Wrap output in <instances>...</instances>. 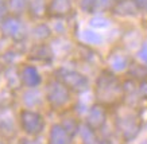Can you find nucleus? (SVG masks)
Returning <instances> with one entry per match:
<instances>
[{
  "label": "nucleus",
  "instance_id": "obj_2",
  "mask_svg": "<svg viewBox=\"0 0 147 144\" xmlns=\"http://www.w3.org/2000/svg\"><path fill=\"white\" fill-rule=\"evenodd\" d=\"M20 125L27 135H38L43 129L45 121L39 113L32 111H23L20 113Z\"/></svg>",
  "mask_w": 147,
  "mask_h": 144
},
{
  "label": "nucleus",
  "instance_id": "obj_25",
  "mask_svg": "<svg viewBox=\"0 0 147 144\" xmlns=\"http://www.w3.org/2000/svg\"><path fill=\"white\" fill-rule=\"evenodd\" d=\"M132 3H134L135 7L139 9L147 8V0H132Z\"/></svg>",
  "mask_w": 147,
  "mask_h": 144
},
{
  "label": "nucleus",
  "instance_id": "obj_24",
  "mask_svg": "<svg viewBox=\"0 0 147 144\" xmlns=\"http://www.w3.org/2000/svg\"><path fill=\"white\" fill-rule=\"evenodd\" d=\"M138 58L143 62H147V43L144 42L140 47V50L138 51Z\"/></svg>",
  "mask_w": 147,
  "mask_h": 144
},
{
  "label": "nucleus",
  "instance_id": "obj_21",
  "mask_svg": "<svg viewBox=\"0 0 147 144\" xmlns=\"http://www.w3.org/2000/svg\"><path fill=\"white\" fill-rule=\"evenodd\" d=\"M111 7V0H94V11H105Z\"/></svg>",
  "mask_w": 147,
  "mask_h": 144
},
{
  "label": "nucleus",
  "instance_id": "obj_29",
  "mask_svg": "<svg viewBox=\"0 0 147 144\" xmlns=\"http://www.w3.org/2000/svg\"><path fill=\"white\" fill-rule=\"evenodd\" d=\"M3 1H4V0H0V4H1V3H3Z\"/></svg>",
  "mask_w": 147,
  "mask_h": 144
},
{
  "label": "nucleus",
  "instance_id": "obj_15",
  "mask_svg": "<svg viewBox=\"0 0 147 144\" xmlns=\"http://www.w3.org/2000/svg\"><path fill=\"white\" fill-rule=\"evenodd\" d=\"M40 101V94L38 90H28L23 94V102L27 106H35Z\"/></svg>",
  "mask_w": 147,
  "mask_h": 144
},
{
  "label": "nucleus",
  "instance_id": "obj_27",
  "mask_svg": "<svg viewBox=\"0 0 147 144\" xmlns=\"http://www.w3.org/2000/svg\"><path fill=\"white\" fill-rule=\"evenodd\" d=\"M1 11H3V7H1V4H0V19L3 18V12H1Z\"/></svg>",
  "mask_w": 147,
  "mask_h": 144
},
{
  "label": "nucleus",
  "instance_id": "obj_23",
  "mask_svg": "<svg viewBox=\"0 0 147 144\" xmlns=\"http://www.w3.org/2000/svg\"><path fill=\"white\" fill-rule=\"evenodd\" d=\"M43 28H45V24L36 26L35 30H34V36H35V38H38V39H45V38H47V36L50 35V31L43 32V31H42Z\"/></svg>",
  "mask_w": 147,
  "mask_h": 144
},
{
  "label": "nucleus",
  "instance_id": "obj_22",
  "mask_svg": "<svg viewBox=\"0 0 147 144\" xmlns=\"http://www.w3.org/2000/svg\"><path fill=\"white\" fill-rule=\"evenodd\" d=\"M80 7L85 12L92 14V12H94V0H81Z\"/></svg>",
  "mask_w": 147,
  "mask_h": 144
},
{
  "label": "nucleus",
  "instance_id": "obj_13",
  "mask_svg": "<svg viewBox=\"0 0 147 144\" xmlns=\"http://www.w3.org/2000/svg\"><path fill=\"white\" fill-rule=\"evenodd\" d=\"M109 65H111V68L113 69V70L121 72V70H124V69L127 68L128 59L123 54H113L109 57Z\"/></svg>",
  "mask_w": 147,
  "mask_h": 144
},
{
  "label": "nucleus",
  "instance_id": "obj_1",
  "mask_svg": "<svg viewBox=\"0 0 147 144\" xmlns=\"http://www.w3.org/2000/svg\"><path fill=\"white\" fill-rule=\"evenodd\" d=\"M120 94V85L111 73L104 72L97 81L96 97L104 102H113Z\"/></svg>",
  "mask_w": 147,
  "mask_h": 144
},
{
  "label": "nucleus",
  "instance_id": "obj_18",
  "mask_svg": "<svg viewBox=\"0 0 147 144\" xmlns=\"http://www.w3.org/2000/svg\"><path fill=\"white\" fill-rule=\"evenodd\" d=\"M62 128L65 131H66L67 133L70 136H73L74 133H76V131L78 129V127H77V123L73 120V119H67V120H65V121L62 123Z\"/></svg>",
  "mask_w": 147,
  "mask_h": 144
},
{
  "label": "nucleus",
  "instance_id": "obj_17",
  "mask_svg": "<svg viewBox=\"0 0 147 144\" xmlns=\"http://www.w3.org/2000/svg\"><path fill=\"white\" fill-rule=\"evenodd\" d=\"M89 24L92 28H105L109 26V20L104 16H94L90 19Z\"/></svg>",
  "mask_w": 147,
  "mask_h": 144
},
{
  "label": "nucleus",
  "instance_id": "obj_30",
  "mask_svg": "<svg viewBox=\"0 0 147 144\" xmlns=\"http://www.w3.org/2000/svg\"><path fill=\"white\" fill-rule=\"evenodd\" d=\"M0 144H3V143H1V141H0Z\"/></svg>",
  "mask_w": 147,
  "mask_h": 144
},
{
  "label": "nucleus",
  "instance_id": "obj_7",
  "mask_svg": "<svg viewBox=\"0 0 147 144\" xmlns=\"http://www.w3.org/2000/svg\"><path fill=\"white\" fill-rule=\"evenodd\" d=\"M49 144H70V135L63 129L61 124H55L51 127Z\"/></svg>",
  "mask_w": 147,
  "mask_h": 144
},
{
  "label": "nucleus",
  "instance_id": "obj_8",
  "mask_svg": "<svg viewBox=\"0 0 147 144\" xmlns=\"http://www.w3.org/2000/svg\"><path fill=\"white\" fill-rule=\"evenodd\" d=\"M22 80L27 86L30 88H35L36 85H39L40 82V76L38 70L34 66H26L22 72Z\"/></svg>",
  "mask_w": 147,
  "mask_h": 144
},
{
  "label": "nucleus",
  "instance_id": "obj_16",
  "mask_svg": "<svg viewBox=\"0 0 147 144\" xmlns=\"http://www.w3.org/2000/svg\"><path fill=\"white\" fill-rule=\"evenodd\" d=\"M81 136H82V141L84 144H98L97 139L93 133V129H90L89 127H84L81 131Z\"/></svg>",
  "mask_w": 147,
  "mask_h": 144
},
{
  "label": "nucleus",
  "instance_id": "obj_19",
  "mask_svg": "<svg viewBox=\"0 0 147 144\" xmlns=\"http://www.w3.org/2000/svg\"><path fill=\"white\" fill-rule=\"evenodd\" d=\"M129 74H131V76H134V77H136V78H144V77H147V68L146 66H139V65H135V66L131 68Z\"/></svg>",
  "mask_w": 147,
  "mask_h": 144
},
{
  "label": "nucleus",
  "instance_id": "obj_20",
  "mask_svg": "<svg viewBox=\"0 0 147 144\" xmlns=\"http://www.w3.org/2000/svg\"><path fill=\"white\" fill-rule=\"evenodd\" d=\"M27 0H9V8L15 12H20L26 8Z\"/></svg>",
  "mask_w": 147,
  "mask_h": 144
},
{
  "label": "nucleus",
  "instance_id": "obj_26",
  "mask_svg": "<svg viewBox=\"0 0 147 144\" xmlns=\"http://www.w3.org/2000/svg\"><path fill=\"white\" fill-rule=\"evenodd\" d=\"M139 93H140V96H142L143 98H147V81L140 84V86H139Z\"/></svg>",
  "mask_w": 147,
  "mask_h": 144
},
{
  "label": "nucleus",
  "instance_id": "obj_4",
  "mask_svg": "<svg viewBox=\"0 0 147 144\" xmlns=\"http://www.w3.org/2000/svg\"><path fill=\"white\" fill-rule=\"evenodd\" d=\"M58 74H59L61 82L66 88H70L73 90H78V92L80 90H85L88 88V80H86V77L80 74V73L61 69V70H58Z\"/></svg>",
  "mask_w": 147,
  "mask_h": 144
},
{
  "label": "nucleus",
  "instance_id": "obj_10",
  "mask_svg": "<svg viewBox=\"0 0 147 144\" xmlns=\"http://www.w3.org/2000/svg\"><path fill=\"white\" fill-rule=\"evenodd\" d=\"M71 9L70 0H51L49 4V11L53 15H65Z\"/></svg>",
  "mask_w": 147,
  "mask_h": 144
},
{
  "label": "nucleus",
  "instance_id": "obj_14",
  "mask_svg": "<svg viewBox=\"0 0 147 144\" xmlns=\"http://www.w3.org/2000/svg\"><path fill=\"white\" fill-rule=\"evenodd\" d=\"M81 39L89 45H100L102 42V36L97 32H94L93 30H82L81 32Z\"/></svg>",
  "mask_w": 147,
  "mask_h": 144
},
{
  "label": "nucleus",
  "instance_id": "obj_6",
  "mask_svg": "<svg viewBox=\"0 0 147 144\" xmlns=\"http://www.w3.org/2000/svg\"><path fill=\"white\" fill-rule=\"evenodd\" d=\"M104 121H105V112H104V109L100 105L92 106L89 115H88V127L90 129H97V128H101Z\"/></svg>",
  "mask_w": 147,
  "mask_h": 144
},
{
  "label": "nucleus",
  "instance_id": "obj_5",
  "mask_svg": "<svg viewBox=\"0 0 147 144\" xmlns=\"http://www.w3.org/2000/svg\"><path fill=\"white\" fill-rule=\"evenodd\" d=\"M117 127L121 131V133L125 139H132L138 135L139 125L136 124L134 117H124V119H119L117 120Z\"/></svg>",
  "mask_w": 147,
  "mask_h": 144
},
{
  "label": "nucleus",
  "instance_id": "obj_28",
  "mask_svg": "<svg viewBox=\"0 0 147 144\" xmlns=\"http://www.w3.org/2000/svg\"><path fill=\"white\" fill-rule=\"evenodd\" d=\"M142 144H147V140H146V141H143V143Z\"/></svg>",
  "mask_w": 147,
  "mask_h": 144
},
{
  "label": "nucleus",
  "instance_id": "obj_11",
  "mask_svg": "<svg viewBox=\"0 0 147 144\" xmlns=\"http://www.w3.org/2000/svg\"><path fill=\"white\" fill-rule=\"evenodd\" d=\"M13 128H15V123H13V117L8 111L0 113V132L4 135H12Z\"/></svg>",
  "mask_w": 147,
  "mask_h": 144
},
{
  "label": "nucleus",
  "instance_id": "obj_31",
  "mask_svg": "<svg viewBox=\"0 0 147 144\" xmlns=\"http://www.w3.org/2000/svg\"><path fill=\"white\" fill-rule=\"evenodd\" d=\"M116 1H119V0H116Z\"/></svg>",
  "mask_w": 147,
  "mask_h": 144
},
{
  "label": "nucleus",
  "instance_id": "obj_3",
  "mask_svg": "<svg viewBox=\"0 0 147 144\" xmlns=\"http://www.w3.org/2000/svg\"><path fill=\"white\" fill-rule=\"evenodd\" d=\"M47 100L54 106H62L69 101V89L61 81H51L47 85Z\"/></svg>",
  "mask_w": 147,
  "mask_h": 144
},
{
  "label": "nucleus",
  "instance_id": "obj_12",
  "mask_svg": "<svg viewBox=\"0 0 147 144\" xmlns=\"http://www.w3.org/2000/svg\"><path fill=\"white\" fill-rule=\"evenodd\" d=\"M22 28V24L19 22L16 18H7L3 20V24H1V30L4 32L5 35H9V36H15L20 31Z\"/></svg>",
  "mask_w": 147,
  "mask_h": 144
},
{
  "label": "nucleus",
  "instance_id": "obj_9",
  "mask_svg": "<svg viewBox=\"0 0 147 144\" xmlns=\"http://www.w3.org/2000/svg\"><path fill=\"white\" fill-rule=\"evenodd\" d=\"M113 14L116 15H135L138 8L135 7L132 3V0H119L116 1V4L113 5Z\"/></svg>",
  "mask_w": 147,
  "mask_h": 144
}]
</instances>
